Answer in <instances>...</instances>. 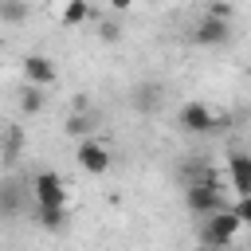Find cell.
I'll return each instance as SVG.
<instances>
[{"instance_id":"1","label":"cell","mask_w":251,"mask_h":251,"mask_svg":"<svg viewBox=\"0 0 251 251\" xmlns=\"http://www.w3.org/2000/svg\"><path fill=\"white\" fill-rule=\"evenodd\" d=\"M243 231V220L235 216V208H220L212 216H200V243L204 247H227L235 243Z\"/></svg>"},{"instance_id":"2","label":"cell","mask_w":251,"mask_h":251,"mask_svg":"<svg viewBox=\"0 0 251 251\" xmlns=\"http://www.w3.org/2000/svg\"><path fill=\"white\" fill-rule=\"evenodd\" d=\"M184 208L192 216H212L224 204V192H220V176H208V180H188L184 184Z\"/></svg>"},{"instance_id":"3","label":"cell","mask_w":251,"mask_h":251,"mask_svg":"<svg viewBox=\"0 0 251 251\" xmlns=\"http://www.w3.org/2000/svg\"><path fill=\"white\" fill-rule=\"evenodd\" d=\"M31 200H35V208H67V184H63V176L51 173V169H39L31 176Z\"/></svg>"},{"instance_id":"4","label":"cell","mask_w":251,"mask_h":251,"mask_svg":"<svg viewBox=\"0 0 251 251\" xmlns=\"http://www.w3.org/2000/svg\"><path fill=\"white\" fill-rule=\"evenodd\" d=\"M75 161H78V169L82 173H90V176H102L110 165H114V157H110V149L94 137V133H86V137H78V149H75Z\"/></svg>"},{"instance_id":"5","label":"cell","mask_w":251,"mask_h":251,"mask_svg":"<svg viewBox=\"0 0 251 251\" xmlns=\"http://www.w3.org/2000/svg\"><path fill=\"white\" fill-rule=\"evenodd\" d=\"M188 39H192L196 47H224V43L231 39V20H220V16H208V12H204V20L188 31Z\"/></svg>"},{"instance_id":"6","label":"cell","mask_w":251,"mask_h":251,"mask_svg":"<svg viewBox=\"0 0 251 251\" xmlns=\"http://www.w3.org/2000/svg\"><path fill=\"white\" fill-rule=\"evenodd\" d=\"M176 122L184 133H216V110L208 102H184Z\"/></svg>"},{"instance_id":"7","label":"cell","mask_w":251,"mask_h":251,"mask_svg":"<svg viewBox=\"0 0 251 251\" xmlns=\"http://www.w3.org/2000/svg\"><path fill=\"white\" fill-rule=\"evenodd\" d=\"M227 176H231V188H235L239 196L251 192V157H247L243 149H231V153H227Z\"/></svg>"},{"instance_id":"8","label":"cell","mask_w":251,"mask_h":251,"mask_svg":"<svg viewBox=\"0 0 251 251\" xmlns=\"http://www.w3.org/2000/svg\"><path fill=\"white\" fill-rule=\"evenodd\" d=\"M24 82L31 86H51L55 82V63L47 55H24Z\"/></svg>"},{"instance_id":"9","label":"cell","mask_w":251,"mask_h":251,"mask_svg":"<svg viewBox=\"0 0 251 251\" xmlns=\"http://www.w3.org/2000/svg\"><path fill=\"white\" fill-rule=\"evenodd\" d=\"M24 212V188L20 184H0V216L4 220H12V216H20Z\"/></svg>"},{"instance_id":"10","label":"cell","mask_w":251,"mask_h":251,"mask_svg":"<svg viewBox=\"0 0 251 251\" xmlns=\"http://www.w3.org/2000/svg\"><path fill=\"white\" fill-rule=\"evenodd\" d=\"M63 133H71V137H86V133H94V114H90V110H75V114L63 122Z\"/></svg>"},{"instance_id":"11","label":"cell","mask_w":251,"mask_h":251,"mask_svg":"<svg viewBox=\"0 0 251 251\" xmlns=\"http://www.w3.org/2000/svg\"><path fill=\"white\" fill-rule=\"evenodd\" d=\"M20 149H24V129H20V126H8V129H4V141H0V157L12 165V161L20 157Z\"/></svg>"},{"instance_id":"12","label":"cell","mask_w":251,"mask_h":251,"mask_svg":"<svg viewBox=\"0 0 251 251\" xmlns=\"http://www.w3.org/2000/svg\"><path fill=\"white\" fill-rule=\"evenodd\" d=\"M86 20H94L90 4H86V0H67V8H63V27H78V24H86Z\"/></svg>"},{"instance_id":"13","label":"cell","mask_w":251,"mask_h":251,"mask_svg":"<svg viewBox=\"0 0 251 251\" xmlns=\"http://www.w3.org/2000/svg\"><path fill=\"white\" fill-rule=\"evenodd\" d=\"M157 102H161V86H153V82H141V86H137V94H133V106L149 114V110H157Z\"/></svg>"},{"instance_id":"14","label":"cell","mask_w":251,"mask_h":251,"mask_svg":"<svg viewBox=\"0 0 251 251\" xmlns=\"http://www.w3.org/2000/svg\"><path fill=\"white\" fill-rule=\"evenodd\" d=\"M43 106H47L43 86H31V82H27V86H24V94H20V110H24V114H39Z\"/></svg>"},{"instance_id":"15","label":"cell","mask_w":251,"mask_h":251,"mask_svg":"<svg viewBox=\"0 0 251 251\" xmlns=\"http://www.w3.org/2000/svg\"><path fill=\"white\" fill-rule=\"evenodd\" d=\"M35 220H39L43 227L59 231V227H67V208H35Z\"/></svg>"},{"instance_id":"16","label":"cell","mask_w":251,"mask_h":251,"mask_svg":"<svg viewBox=\"0 0 251 251\" xmlns=\"http://www.w3.org/2000/svg\"><path fill=\"white\" fill-rule=\"evenodd\" d=\"M27 16V4H20V0H8V4H0V20H8V24H20Z\"/></svg>"},{"instance_id":"17","label":"cell","mask_w":251,"mask_h":251,"mask_svg":"<svg viewBox=\"0 0 251 251\" xmlns=\"http://www.w3.org/2000/svg\"><path fill=\"white\" fill-rule=\"evenodd\" d=\"M208 16H220V20H231V16H235V8H231L227 0H212V4H208Z\"/></svg>"},{"instance_id":"18","label":"cell","mask_w":251,"mask_h":251,"mask_svg":"<svg viewBox=\"0 0 251 251\" xmlns=\"http://www.w3.org/2000/svg\"><path fill=\"white\" fill-rule=\"evenodd\" d=\"M235 216L243 220V227H251V192H247V196H239V204H235Z\"/></svg>"},{"instance_id":"19","label":"cell","mask_w":251,"mask_h":251,"mask_svg":"<svg viewBox=\"0 0 251 251\" xmlns=\"http://www.w3.org/2000/svg\"><path fill=\"white\" fill-rule=\"evenodd\" d=\"M98 35H102L106 43H114V39H118V27H114V24H102V27H98Z\"/></svg>"},{"instance_id":"20","label":"cell","mask_w":251,"mask_h":251,"mask_svg":"<svg viewBox=\"0 0 251 251\" xmlns=\"http://www.w3.org/2000/svg\"><path fill=\"white\" fill-rule=\"evenodd\" d=\"M110 8H114V12H129V8H133V0H110Z\"/></svg>"}]
</instances>
